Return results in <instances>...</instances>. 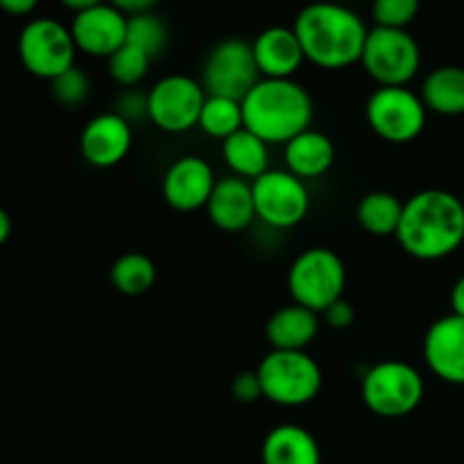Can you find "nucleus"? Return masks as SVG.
I'll return each instance as SVG.
<instances>
[{"label": "nucleus", "mask_w": 464, "mask_h": 464, "mask_svg": "<svg viewBox=\"0 0 464 464\" xmlns=\"http://www.w3.org/2000/svg\"><path fill=\"white\" fill-rule=\"evenodd\" d=\"M394 238L417 261H442L464 243V204L442 188H426L403 204Z\"/></svg>", "instance_id": "f257e3e1"}, {"label": "nucleus", "mask_w": 464, "mask_h": 464, "mask_svg": "<svg viewBox=\"0 0 464 464\" xmlns=\"http://www.w3.org/2000/svg\"><path fill=\"white\" fill-rule=\"evenodd\" d=\"M293 27L306 62L324 71H340L361 62L370 36V27L352 7L326 0L306 5Z\"/></svg>", "instance_id": "f03ea898"}, {"label": "nucleus", "mask_w": 464, "mask_h": 464, "mask_svg": "<svg viewBox=\"0 0 464 464\" xmlns=\"http://www.w3.org/2000/svg\"><path fill=\"white\" fill-rule=\"evenodd\" d=\"M313 111L311 93L295 80L263 77L243 100L245 127L267 145H285L311 130Z\"/></svg>", "instance_id": "7ed1b4c3"}, {"label": "nucleus", "mask_w": 464, "mask_h": 464, "mask_svg": "<svg viewBox=\"0 0 464 464\" xmlns=\"http://www.w3.org/2000/svg\"><path fill=\"white\" fill-rule=\"evenodd\" d=\"M263 385V397L284 408H299L315 401L322 392V367L306 352L272 349L256 367Z\"/></svg>", "instance_id": "20e7f679"}, {"label": "nucleus", "mask_w": 464, "mask_h": 464, "mask_svg": "<svg viewBox=\"0 0 464 464\" xmlns=\"http://www.w3.org/2000/svg\"><path fill=\"white\" fill-rule=\"evenodd\" d=\"M426 385L417 367L406 361H381L361 381L362 403L383 420H399L420 408Z\"/></svg>", "instance_id": "39448f33"}, {"label": "nucleus", "mask_w": 464, "mask_h": 464, "mask_svg": "<svg viewBox=\"0 0 464 464\" xmlns=\"http://www.w3.org/2000/svg\"><path fill=\"white\" fill-rule=\"evenodd\" d=\"M344 285L347 267L343 258L329 247L304 249L288 270V293L293 302L320 315L331 304L343 299Z\"/></svg>", "instance_id": "423d86ee"}, {"label": "nucleus", "mask_w": 464, "mask_h": 464, "mask_svg": "<svg viewBox=\"0 0 464 464\" xmlns=\"http://www.w3.org/2000/svg\"><path fill=\"white\" fill-rule=\"evenodd\" d=\"M77 45L71 27L54 18H32L18 34V57L25 71L39 80L53 82L75 66Z\"/></svg>", "instance_id": "0eeeda50"}, {"label": "nucleus", "mask_w": 464, "mask_h": 464, "mask_svg": "<svg viewBox=\"0 0 464 464\" xmlns=\"http://www.w3.org/2000/svg\"><path fill=\"white\" fill-rule=\"evenodd\" d=\"M361 63L379 86H408L420 72L421 50L408 30L374 25Z\"/></svg>", "instance_id": "6e6552de"}, {"label": "nucleus", "mask_w": 464, "mask_h": 464, "mask_svg": "<svg viewBox=\"0 0 464 464\" xmlns=\"http://www.w3.org/2000/svg\"><path fill=\"white\" fill-rule=\"evenodd\" d=\"M424 100L408 86H379L365 107L367 125L388 143H411L426 127Z\"/></svg>", "instance_id": "1a4fd4ad"}, {"label": "nucleus", "mask_w": 464, "mask_h": 464, "mask_svg": "<svg viewBox=\"0 0 464 464\" xmlns=\"http://www.w3.org/2000/svg\"><path fill=\"white\" fill-rule=\"evenodd\" d=\"M261 80L252 44L236 36L213 45L202 68V86L207 95H220L240 102Z\"/></svg>", "instance_id": "9d476101"}, {"label": "nucleus", "mask_w": 464, "mask_h": 464, "mask_svg": "<svg viewBox=\"0 0 464 464\" xmlns=\"http://www.w3.org/2000/svg\"><path fill=\"white\" fill-rule=\"evenodd\" d=\"M256 218L272 229H293L306 220L311 211V193L306 181L290 170H267L252 181Z\"/></svg>", "instance_id": "9b49d317"}, {"label": "nucleus", "mask_w": 464, "mask_h": 464, "mask_svg": "<svg viewBox=\"0 0 464 464\" xmlns=\"http://www.w3.org/2000/svg\"><path fill=\"white\" fill-rule=\"evenodd\" d=\"M150 122L166 134H184L199 125L207 91L188 75H166L148 91Z\"/></svg>", "instance_id": "f8f14e48"}, {"label": "nucleus", "mask_w": 464, "mask_h": 464, "mask_svg": "<svg viewBox=\"0 0 464 464\" xmlns=\"http://www.w3.org/2000/svg\"><path fill=\"white\" fill-rule=\"evenodd\" d=\"M216 184L218 179L207 159L186 154L168 166L161 181L163 199L168 207L179 213L199 211V208H207Z\"/></svg>", "instance_id": "ddd939ff"}, {"label": "nucleus", "mask_w": 464, "mask_h": 464, "mask_svg": "<svg viewBox=\"0 0 464 464\" xmlns=\"http://www.w3.org/2000/svg\"><path fill=\"white\" fill-rule=\"evenodd\" d=\"M127 21L130 16L111 3H102L72 16L71 32L77 50L91 57L109 59L127 44Z\"/></svg>", "instance_id": "4468645a"}, {"label": "nucleus", "mask_w": 464, "mask_h": 464, "mask_svg": "<svg viewBox=\"0 0 464 464\" xmlns=\"http://www.w3.org/2000/svg\"><path fill=\"white\" fill-rule=\"evenodd\" d=\"M134 140L131 125L116 111L98 113L80 134V152L89 166L113 168L127 159Z\"/></svg>", "instance_id": "2eb2a0df"}, {"label": "nucleus", "mask_w": 464, "mask_h": 464, "mask_svg": "<svg viewBox=\"0 0 464 464\" xmlns=\"http://www.w3.org/2000/svg\"><path fill=\"white\" fill-rule=\"evenodd\" d=\"M424 361L440 381L464 385V317L451 313L429 326L424 338Z\"/></svg>", "instance_id": "dca6fc26"}, {"label": "nucleus", "mask_w": 464, "mask_h": 464, "mask_svg": "<svg viewBox=\"0 0 464 464\" xmlns=\"http://www.w3.org/2000/svg\"><path fill=\"white\" fill-rule=\"evenodd\" d=\"M252 48L258 71L266 80H293L295 72L306 62L295 27H267L254 39Z\"/></svg>", "instance_id": "f3484780"}, {"label": "nucleus", "mask_w": 464, "mask_h": 464, "mask_svg": "<svg viewBox=\"0 0 464 464\" xmlns=\"http://www.w3.org/2000/svg\"><path fill=\"white\" fill-rule=\"evenodd\" d=\"M207 216L218 229L238 234L256 220V204H254L252 181L240 177H222L213 188L207 204Z\"/></svg>", "instance_id": "a211bd4d"}, {"label": "nucleus", "mask_w": 464, "mask_h": 464, "mask_svg": "<svg viewBox=\"0 0 464 464\" xmlns=\"http://www.w3.org/2000/svg\"><path fill=\"white\" fill-rule=\"evenodd\" d=\"M320 334V313L299 304L279 308L266 324V338L272 349L281 352H306Z\"/></svg>", "instance_id": "6ab92c4d"}, {"label": "nucleus", "mask_w": 464, "mask_h": 464, "mask_svg": "<svg viewBox=\"0 0 464 464\" xmlns=\"http://www.w3.org/2000/svg\"><path fill=\"white\" fill-rule=\"evenodd\" d=\"M285 170L299 179H317L326 175L335 163V145L324 131L306 130L284 145Z\"/></svg>", "instance_id": "aec40b11"}, {"label": "nucleus", "mask_w": 464, "mask_h": 464, "mask_svg": "<svg viewBox=\"0 0 464 464\" xmlns=\"http://www.w3.org/2000/svg\"><path fill=\"white\" fill-rule=\"evenodd\" d=\"M263 464H322L320 444L297 424L275 426L261 447Z\"/></svg>", "instance_id": "412c9836"}, {"label": "nucleus", "mask_w": 464, "mask_h": 464, "mask_svg": "<svg viewBox=\"0 0 464 464\" xmlns=\"http://www.w3.org/2000/svg\"><path fill=\"white\" fill-rule=\"evenodd\" d=\"M222 159H225L227 168L236 177L254 181L270 170L267 168V161H270V145L261 136H256L247 127H243L234 136L222 140Z\"/></svg>", "instance_id": "4be33fe9"}, {"label": "nucleus", "mask_w": 464, "mask_h": 464, "mask_svg": "<svg viewBox=\"0 0 464 464\" xmlns=\"http://www.w3.org/2000/svg\"><path fill=\"white\" fill-rule=\"evenodd\" d=\"M426 109L440 116L464 113V68L440 66L426 75L420 91Z\"/></svg>", "instance_id": "5701e85b"}, {"label": "nucleus", "mask_w": 464, "mask_h": 464, "mask_svg": "<svg viewBox=\"0 0 464 464\" xmlns=\"http://www.w3.org/2000/svg\"><path fill=\"white\" fill-rule=\"evenodd\" d=\"M403 204L406 202H401L397 195L388 193V190L367 193L356 207L358 225L376 238L397 236L403 218Z\"/></svg>", "instance_id": "b1692460"}, {"label": "nucleus", "mask_w": 464, "mask_h": 464, "mask_svg": "<svg viewBox=\"0 0 464 464\" xmlns=\"http://www.w3.org/2000/svg\"><path fill=\"white\" fill-rule=\"evenodd\" d=\"M109 279H111V285L121 295L139 297V295L152 290L154 281H157V266L145 254L125 252L113 261L111 270H109Z\"/></svg>", "instance_id": "393cba45"}, {"label": "nucleus", "mask_w": 464, "mask_h": 464, "mask_svg": "<svg viewBox=\"0 0 464 464\" xmlns=\"http://www.w3.org/2000/svg\"><path fill=\"white\" fill-rule=\"evenodd\" d=\"M199 130L207 136L218 140H227L245 127L243 102L220 95H207L202 116H199Z\"/></svg>", "instance_id": "a878e982"}, {"label": "nucleus", "mask_w": 464, "mask_h": 464, "mask_svg": "<svg viewBox=\"0 0 464 464\" xmlns=\"http://www.w3.org/2000/svg\"><path fill=\"white\" fill-rule=\"evenodd\" d=\"M127 44L143 50L150 59L159 57L168 45V25L157 14H134L127 21Z\"/></svg>", "instance_id": "bb28decb"}, {"label": "nucleus", "mask_w": 464, "mask_h": 464, "mask_svg": "<svg viewBox=\"0 0 464 464\" xmlns=\"http://www.w3.org/2000/svg\"><path fill=\"white\" fill-rule=\"evenodd\" d=\"M150 63L152 59L143 53V50L134 48V45L125 44L121 50L111 54L107 59L109 75L116 84L125 86V89H134L136 84L145 80V75L150 72Z\"/></svg>", "instance_id": "cd10ccee"}, {"label": "nucleus", "mask_w": 464, "mask_h": 464, "mask_svg": "<svg viewBox=\"0 0 464 464\" xmlns=\"http://www.w3.org/2000/svg\"><path fill=\"white\" fill-rule=\"evenodd\" d=\"M50 91H53V98L57 100L62 107L75 109L80 104H84L91 95V80L82 68L72 66L66 72H62L59 77H54L50 82Z\"/></svg>", "instance_id": "c85d7f7f"}, {"label": "nucleus", "mask_w": 464, "mask_h": 464, "mask_svg": "<svg viewBox=\"0 0 464 464\" xmlns=\"http://www.w3.org/2000/svg\"><path fill=\"white\" fill-rule=\"evenodd\" d=\"M421 0H374L372 3V18L379 27H394L406 30L417 18Z\"/></svg>", "instance_id": "c756f323"}, {"label": "nucleus", "mask_w": 464, "mask_h": 464, "mask_svg": "<svg viewBox=\"0 0 464 464\" xmlns=\"http://www.w3.org/2000/svg\"><path fill=\"white\" fill-rule=\"evenodd\" d=\"M116 113H121L131 127L140 121H150L148 93H140L136 89H125L116 100Z\"/></svg>", "instance_id": "7c9ffc66"}, {"label": "nucleus", "mask_w": 464, "mask_h": 464, "mask_svg": "<svg viewBox=\"0 0 464 464\" xmlns=\"http://www.w3.org/2000/svg\"><path fill=\"white\" fill-rule=\"evenodd\" d=\"M231 397L238 403H254L263 397V385L261 379H258L256 370L238 372V374L231 379Z\"/></svg>", "instance_id": "2f4dec72"}, {"label": "nucleus", "mask_w": 464, "mask_h": 464, "mask_svg": "<svg viewBox=\"0 0 464 464\" xmlns=\"http://www.w3.org/2000/svg\"><path fill=\"white\" fill-rule=\"evenodd\" d=\"M322 317H324L326 324H329L331 329L344 331V329H349L353 322H356V308H353L352 304L343 297V299H338L335 304H331V306L322 313Z\"/></svg>", "instance_id": "473e14b6"}, {"label": "nucleus", "mask_w": 464, "mask_h": 464, "mask_svg": "<svg viewBox=\"0 0 464 464\" xmlns=\"http://www.w3.org/2000/svg\"><path fill=\"white\" fill-rule=\"evenodd\" d=\"M107 3H111L113 7H118L127 16H134V14L152 12V7L159 0H107Z\"/></svg>", "instance_id": "72a5a7b5"}, {"label": "nucleus", "mask_w": 464, "mask_h": 464, "mask_svg": "<svg viewBox=\"0 0 464 464\" xmlns=\"http://www.w3.org/2000/svg\"><path fill=\"white\" fill-rule=\"evenodd\" d=\"M3 9L12 16H27V14L34 12V7L39 5V0H0Z\"/></svg>", "instance_id": "f704fd0d"}, {"label": "nucleus", "mask_w": 464, "mask_h": 464, "mask_svg": "<svg viewBox=\"0 0 464 464\" xmlns=\"http://www.w3.org/2000/svg\"><path fill=\"white\" fill-rule=\"evenodd\" d=\"M451 313L464 317V275L453 284L451 288Z\"/></svg>", "instance_id": "c9c22d12"}, {"label": "nucleus", "mask_w": 464, "mask_h": 464, "mask_svg": "<svg viewBox=\"0 0 464 464\" xmlns=\"http://www.w3.org/2000/svg\"><path fill=\"white\" fill-rule=\"evenodd\" d=\"M59 3H62L66 9H71V12L80 14V12H86V9H91V7H98V5L107 3V0H59Z\"/></svg>", "instance_id": "e433bc0d"}, {"label": "nucleus", "mask_w": 464, "mask_h": 464, "mask_svg": "<svg viewBox=\"0 0 464 464\" xmlns=\"http://www.w3.org/2000/svg\"><path fill=\"white\" fill-rule=\"evenodd\" d=\"M12 216H9L7 211H0V245H5L9 240V236H12Z\"/></svg>", "instance_id": "4c0bfd02"}]
</instances>
